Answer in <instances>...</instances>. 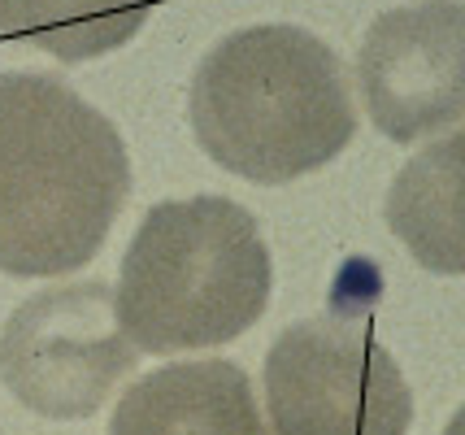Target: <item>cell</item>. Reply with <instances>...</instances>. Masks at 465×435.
Listing matches in <instances>:
<instances>
[{"instance_id":"obj_5","label":"cell","mask_w":465,"mask_h":435,"mask_svg":"<svg viewBox=\"0 0 465 435\" xmlns=\"http://www.w3.org/2000/svg\"><path fill=\"white\" fill-rule=\"evenodd\" d=\"M135 366L109 283L44 288L0 331V379L18 405L44 418H87Z\"/></svg>"},{"instance_id":"obj_4","label":"cell","mask_w":465,"mask_h":435,"mask_svg":"<svg viewBox=\"0 0 465 435\" xmlns=\"http://www.w3.org/2000/svg\"><path fill=\"white\" fill-rule=\"evenodd\" d=\"M270 435H405L413 392L348 296L292 322L265 352Z\"/></svg>"},{"instance_id":"obj_3","label":"cell","mask_w":465,"mask_h":435,"mask_svg":"<svg viewBox=\"0 0 465 435\" xmlns=\"http://www.w3.org/2000/svg\"><path fill=\"white\" fill-rule=\"evenodd\" d=\"M274 262L257 218L226 196L162 201L122 257L118 318L143 352L231 344L270 305Z\"/></svg>"},{"instance_id":"obj_10","label":"cell","mask_w":465,"mask_h":435,"mask_svg":"<svg viewBox=\"0 0 465 435\" xmlns=\"http://www.w3.org/2000/svg\"><path fill=\"white\" fill-rule=\"evenodd\" d=\"M444 435H465V405L457 410V414H452V422L444 427Z\"/></svg>"},{"instance_id":"obj_8","label":"cell","mask_w":465,"mask_h":435,"mask_svg":"<svg viewBox=\"0 0 465 435\" xmlns=\"http://www.w3.org/2000/svg\"><path fill=\"white\" fill-rule=\"evenodd\" d=\"M383 213L418 266L465 274V126L401 166Z\"/></svg>"},{"instance_id":"obj_6","label":"cell","mask_w":465,"mask_h":435,"mask_svg":"<svg viewBox=\"0 0 465 435\" xmlns=\"http://www.w3.org/2000/svg\"><path fill=\"white\" fill-rule=\"evenodd\" d=\"M370 123L418 144L465 123V0H418L370 22L357 53Z\"/></svg>"},{"instance_id":"obj_7","label":"cell","mask_w":465,"mask_h":435,"mask_svg":"<svg viewBox=\"0 0 465 435\" xmlns=\"http://www.w3.org/2000/svg\"><path fill=\"white\" fill-rule=\"evenodd\" d=\"M109 435H270L235 361H174L126 388Z\"/></svg>"},{"instance_id":"obj_1","label":"cell","mask_w":465,"mask_h":435,"mask_svg":"<svg viewBox=\"0 0 465 435\" xmlns=\"http://www.w3.org/2000/svg\"><path fill=\"white\" fill-rule=\"evenodd\" d=\"M131 196L118 126L70 84L0 74V274L57 279L104 249Z\"/></svg>"},{"instance_id":"obj_2","label":"cell","mask_w":465,"mask_h":435,"mask_svg":"<svg viewBox=\"0 0 465 435\" xmlns=\"http://www.w3.org/2000/svg\"><path fill=\"white\" fill-rule=\"evenodd\" d=\"M187 114L209 162L262 187L335 162L357 135L344 62L292 22L243 26L213 44Z\"/></svg>"},{"instance_id":"obj_9","label":"cell","mask_w":465,"mask_h":435,"mask_svg":"<svg viewBox=\"0 0 465 435\" xmlns=\"http://www.w3.org/2000/svg\"><path fill=\"white\" fill-rule=\"evenodd\" d=\"M157 0H0V40L57 62H92L143 31Z\"/></svg>"}]
</instances>
